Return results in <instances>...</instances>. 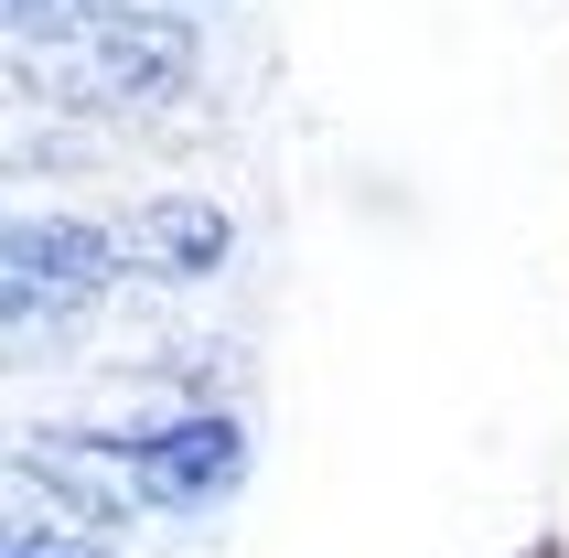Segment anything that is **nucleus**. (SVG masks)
Listing matches in <instances>:
<instances>
[{"instance_id":"obj_1","label":"nucleus","mask_w":569,"mask_h":558,"mask_svg":"<svg viewBox=\"0 0 569 558\" xmlns=\"http://www.w3.org/2000/svg\"><path fill=\"white\" fill-rule=\"evenodd\" d=\"M11 64H22L54 108H161V97H183V76H193V22L183 11H140V0H97V11H76L64 32L11 43Z\"/></svg>"},{"instance_id":"obj_2","label":"nucleus","mask_w":569,"mask_h":558,"mask_svg":"<svg viewBox=\"0 0 569 558\" xmlns=\"http://www.w3.org/2000/svg\"><path fill=\"white\" fill-rule=\"evenodd\" d=\"M108 279H119L108 216H11V237H0V311L22 333L54 322V311H87Z\"/></svg>"},{"instance_id":"obj_3","label":"nucleus","mask_w":569,"mask_h":558,"mask_svg":"<svg viewBox=\"0 0 569 558\" xmlns=\"http://www.w3.org/2000/svg\"><path fill=\"white\" fill-rule=\"evenodd\" d=\"M108 237H119V279H204L226 258V216L204 193H151V205L108 216Z\"/></svg>"},{"instance_id":"obj_4","label":"nucleus","mask_w":569,"mask_h":558,"mask_svg":"<svg viewBox=\"0 0 569 558\" xmlns=\"http://www.w3.org/2000/svg\"><path fill=\"white\" fill-rule=\"evenodd\" d=\"M0 558H87V548H43V537H11Z\"/></svg>"}]
</instances>
